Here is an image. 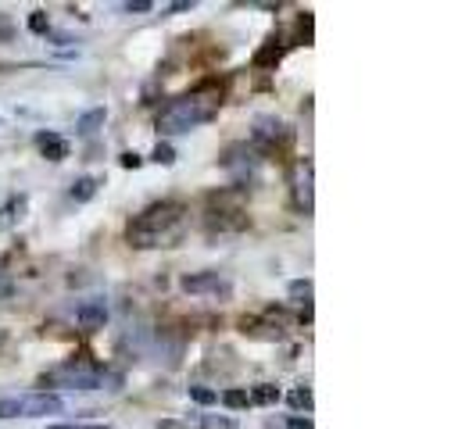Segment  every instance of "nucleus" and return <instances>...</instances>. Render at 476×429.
Returning a JSON list of instances; mask_svg holds the SVG:
<instances>
[{
    "mask_svg": "<svg viewBox=\"0 0 476 429\" xmlns=\"http://www.w3.org/2000/svg\"><path fill=\"white\" fill-rule=\"evenodd\" d=\"M222 405L236 412V408H247V405H251V397H247V390L233 386V390H226V393H222Z\"/></svg>",
    "mask_w": 476,
    "mask_h": 429,
    "instance_id": "15",
    "label": "nucleus"
},
{
    "mask_svg": "<svg viewBox=\"0 0 476 429\" xmlns=\"http://www.w3.org/2000/svg\"><path fill=\"white\" fill-rule=\"evenodd\" d=\"M54 43L65 47V43H72V36H68V33H54Z\"/></svg>",
    "mask_w": 476,
    "mask_h": 429,
    "instance_id": "25",
    "label": "nucleus"
},
{
    "mask_svg": "<svg viewBox=\"0 0 476 429\" xmlns=\"http://www.w3.org/2000/svg\"><path fill=\"white\" fill-rule=\"evenodd\" d=\"M50 429H65V426H50Z\"/></svg>",
    "mask_w": 476,
    "mask_h": 429,
    "instance_id": "27",
    "label": "nucleus"
},
{
    "mask_svg": "<svg viewBox=\"0 0 476 429\" xmlns=\"http://www.w3.org/2000/svg\"><path fill=\"white\" fill-rule=\"evenodd\" d=\"M62 397L54 393H22L0 401V419H40V415H62Z\"/></svg>",
    "mask_w": 476,
    "mask_h": 429,
    "instance_id": "4",
    "label": "nucleus"
},
{
    "mask_svg": "<svg viewBox=\"0 0 476 429\" xmlns=\"http://www.w3.org/2000/svg\"><path fill=\"white\" fill-rule=\"evenodd\" d=\"M183 233H187V208L180 201H161L136 214L126 229V240L140 251H151V247H175Z\"/></svg>",
    "mask_w": 476,
    "mask_h": 429,
    "instance_id": "1",
    "label": "nucleus"
},
{
    "mask_svg": "<svg viewBox=\"0 0 476 429\" xmlns=\"http://www.w3.org/2000/svg\"><path fill=\"white\" fill-rule=\"evenodd\" d=\"M118 165H122V168H140V165H143V158L136 154V150H126V154L118 158Z\"/></svg>",
    "mask_w": 476,
    "mask_h": 429,
    "instance_id": "21",
    "label": "nucleus"
},
{
    "mask_svg": "<svg viewBox=\"0 0 476 429\" xmlns=\"http://www.w3.org/2000/svg\"><path fill=\"white\" fill-rule=\"evenodd\" d=\"M11 293H15V279H11L8 272H0V300H8Z\"/></svg>",
    "mask_w": 476,
    "mask_h": 429,
    "instance_id": "20",
    "label": "nucleus"
},
{
    "mask_svg": "<svg viewBox=\"0 0 476 429\" xmlns=\"http://www.w3.org/2000/svg\"><path fill=\"white\" fill-rule=\"evenodd\" d=\"M75 322H79V329H86V333L104 329V322H108V304H104L101 297L82 300L79 308H75Z\"/></svg>",
    "mask_w": 476,
    "mask_h": 429,
    "instance_id": "6",
    "label": "nucleus"
},
{
    "mask_svg": "<svg viewBox=\"0 0 476 429\" xmlns=\"http://www.w3.org/2000/svg\"><path fill=\"white\" fill-rule=\"evenodd\" d=\"M158 429H187V422H172V419H161Z\"/></svg>",
    "mask_w": 476,
    "mask_h": 429,
    "instance_id": "24",
    "label": "nucleus"
},
{
    "mask_svg": "<svg viewBox=\"0 0 476 429\" xmlns=\"http://www.w3.org/2000/svg\"><path fill=\"white\" fill-rule=\"evenodd\" d=\"M251 136H254V143L269 147V143H276V140H287V126H283L280 118H273V115H258Z\"/></svg>",
    "mask_w": 476,
    "mask_h": 429,
    "instance_id": "7",
    "label": "nucleus"
},
{
    "mask_svg": "<svg viewBox=\"0 0 476 429\" xmlns=\"http://www.w3.org/2000/svg\"><path fill=\"white\" fill-rule=\"evenodd\" d=\"M287 293H290L294 304H308V300H312V279H294Z\"/></svg>",
    "mask_w": 476,
    "mask_h": 429,
    "instance_id": "14",
    "label": "nucleus"
},
{
    "mask_svg": "<svg viewBox=\"0 0 476 429\" xmlns=\"http://www.w3.org/2000/svg\"><path fill=\"white\" fill-rule=\"evenodd\" d=\"M104 369H97V365H86V361H65L57 365V369L43 372L40 376V386H65V390H101L104 383Z\"/></svg>",
    "mask_w": 476,
    "mask_h": 429,
    "instance_id": "3",
    "label": "nucleus"
},
{
    "mask_svg": "<svg viewBox=\"0 0 476 429\" xmlns=\"http://www.w3.org/2000/svg\"><path fill=\"white\" fill-rule=\"evenodd\" d=\"M287 401H290V408H297V412H312V390L308 386H297V390H290L287 393Z\"/></svg>",
    "mask_w": 476,
    "mask_h": 429,
    "instance_id": "16",
    "label": "nucleus"
},
{
    "mask_svg": "<svg viewBox=\"0 0 476 429\" xmlns=\"http://www.w3.org/2000/svg\"><path fill=\"white\" fill-rule=\"evenodd\" d=\"M68 429V426H65ZM75 429H108V426H75Z\"/></svg>",
    "mask_w": 476,
    "mask_h": 429,
    "instance_id": "26",
    "label": "nucleus"
},
{
    "mask_svg": "<svg viewBox=\"0 0 476 429\" xmlns=\"http://www.w3.org/2000/svg\"><path fill=\"white\" fill-rule=\"evenodd\" d=\"M97 187H101V179L82 175V179H75V182H72V190H68V194H72V201H75V204H86V201H90V197L97 194Z\"/></svg>",
    "mask_w": 476,
    "mask_h": 429,
    "instance_id": "12",
    "label": "nucleus"
},
{
    "mask_svg": "<svg viewBox=\"0 0 476 429\" xmlns=\"http://www.w3.org/2000/svg\"><path fill=\"white\" fill-rule=\"evenodd\" d=\"M25 194H15V197H8V204L0 208V229H11V226H18L22 219H25Z\"/></svg>",
    "mask_w": 476,
    "mask_h": 429,
    "instance_id": "9",
    "label": "nucleus"
},
{
    "mask_svg": "<svg viewBox=\"0 0 476 429\" xmlns=\"http://www.w3.org/2000/svg\"><path fill=\"white\" fill-rule=\"evenodd\" d=\"M247 397H251V405H276L283 393H280V386H273V383H258Z\"/></svg>",
    "mask_w": 476,
    "mask_h": 429,
    "instance_id": "13",
    "label": "nucleus"
},
{
    "mask_svg": "<svg viewBox=\"0 0 476 429\" xmlns=\"http://www.w3.org/2000/svg\"><path fill=\"white\" fill-rule=\"evenodd\" d=\"M36 147H40V154L47 158V161H65L68 158V140L62 136V133H50V129H43V133H36Z\"/></svg>",
    "mask_w": 476,
    "mask_h": 429,
    "instance_id": "8",
    "label": "nucleus"
},
{
    "mask_svg": "<svg viewBox=\"0 0 476 429\" xmlns=\"http://www.w3.org/2000/svg\"><path fill=\"white\" fill-rule=\"evenodd\" d=\"M219 104H222V94L215 82H201L197 89H190V94L175 97L161 108L158 115V133L165 136H180V133H190L197 126H204V122H212L219 115Z\"/></svg>",
    "mask_w": 476,
    "mask_h": 429,
    "instance_id": "2",
    "label": "nucleus"
},
{
    "mask_svg": "<svg viewBox=\"0 0 476 429\" xmlns=\"http://www.w3.org/2000/svg\"><path fill=\"white\" fill-rule=\"evenodd\" d=\"M283 50H287V43H280V40H269L258 54H254V68H276L280 61H283Z\"/></svg>",
    "mask_w": 476,
    "mask_h": 429,
    "instance_id": "10",
    "label": "nucleus"
},
{
    "mask_svg": "<svg viewBox=\"0 0 476 429\" xmlns=\"http://www.w3.org/2000/svg\"><path fill=\"white\" fill-rule=\"evenodd\" d=\"M151 161H158V165H165V168H168V165H175V150H172L168 143H161V140H158V147L151 150Z\"/></svg>",
    "mask_w": 476,
    "mask_h": 429,
    "instance_id": "19",
    "label": "nucleus"
},
{
    "mask_svg": "<svg viewBox=\"0 0 476 429\" xmlns=\"http://www.w3.org/2000/svg\"><path fill=\"white\" fill-rule=\"evenodd\" d=\"M287 426H290V429H312V419H290Z\"/></svg>",
    "mask_w": 476,
    "mask_h": 429,
    "instance_id": "23",
    "label": "nucleus"
},
{
    "mask_svg": "<svg viewBox=\"0 0 476 429\" xmlns=\"http://www.w3.org/2000/svg\"><path fill=\"white\" fill-rule=\"evenodd\" d=\"M190 401H197L201 408H208V405H215V401H219V393H215V390H208V386H190Z\"/></svg>",
    "mask_w": 476,
    "mask_h": 429,
    "instance_id": "18",
    "label": "nucleus"
},
{
    "mask_svg": "<svg viewBox=\"0 0 476 429\" xmlns=\"http://www.w3.org/2000/svg\"><path fill=\"white\" fill-rule=\"evenodd\" d=\"M154 4H151V0H129V4H126V11L133 15V11H151Z\"/></svg>",
    "mask_w": 476,
    "mask_h": 429,
    "instance_id": "22",
    "label": "nucleus"
},
{
    "mask_svg": "<svg viewBox=\"0 0 476 429\" xmlns=\"http://www.w3.org/2000/svg\"><path fill=\"white\" fill-rule=\"evenodd\" d=\"M29 29H33L36 36H50V18H47V11H33V15H29Z\"/></svg>",
    "mask_w": 476,
    "mask_h": 429,
    "instance_id": "17",
    "label": "nucleus"
},
{
    "mask_svg": "<svg viewBox=\"0 0 476 429\" xmlns=\"http://www.w3.org/2000/svg\"><path fill=\"white\" fill-rule=\"evenodd\" d=\"M180 286L187 293H208V297H229L233 293L229 279H226V275H219V272H190V275H183V279H180Z\"/></svg>",
    "mask_w": 476,
    "mask_h": 429,
    "instance_id": "5",
    "label": "nucleus"
},
{
    "mask_svg": "<svg viewBox=\"0 0 476 429\" xmlns=\"http://www.w3.org/2000/svg\"><path fill=\"white\" fill-rule=\"evenodd\" d=\"M104 118H108V111H104V108H90L86 115H79V122H75V133H79V136H94V133L104 126Z\"/></svg>",
    "mask_w": 476,
    "mask_h": 429,
    "instance_id": "11",
    "label": "nucleus"
}]
</instances>
